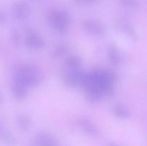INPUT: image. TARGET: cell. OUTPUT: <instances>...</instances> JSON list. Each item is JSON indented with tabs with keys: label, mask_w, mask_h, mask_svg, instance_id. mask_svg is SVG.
I'll use <instances>...</instances> for the list:
<instances>
[{
	"label": "cell",
	"mask_w": 147,
	"mask_h": 146,
	"mask_svg": "<svg viewBox=\"0 0 147 146\" xmlns=\"http://www.w3.org/2000/svg\"><path fill=\"white\" fill-rule=\"evenodd\" d=\"M126 4H131V5H134V4H136V0H123Z\"/></svg>",
	"instance_id": "cell-1"
},
{
	"label": "cell",
	"mask_w": 147,
	"mask_h": 146,
	"mask_svg": "<svg viewBox=\"0 0 147 146\" xmlns=\"http://www.w3.org/2000/svg\"><path fill=\"white\" fill-rule=\"evenodd\" d=\"M4 19V14L1 12H0V21H3Z\"/></svg>",
	"instance_id": "cell-2"
},
{
	"label": "cell",
	"mask_w": 147,
	"mask_h": 146,
	"mask_svg": "<svg viewBox=\"0 0 147 146\" xmlns=\"http://www.w3.org/2000/svg\"><path fill=\"white\" fill-rule=\"evenodd\" d=\"M80 1H86V0H80Z\"/></svg>",
	"instance_id": "cell-3"
}]
</instances>
